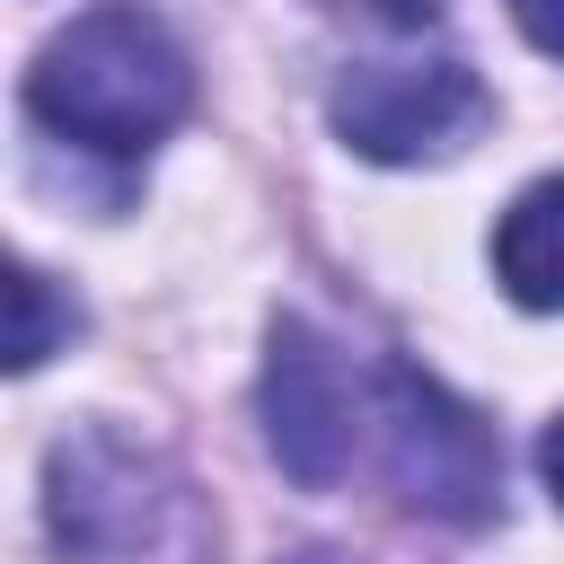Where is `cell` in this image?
Masks as SVG:
<instances>
[{
  "mask_svg": "<svg viewBox=\"0 0 564 564\" xmlns=\"http://www.w3.org/2000/svg\"><path fill=\"white\" fill-rule=\"evenodd\" d=\"M511 18H520V35H529L538 53L564 62V0H511Z\"/></svg>",
  "mask_w": 564,
  "mask_h": 564,
  "instance_id": "52a82bcc",
  "label": "cell"
},
{
  "mask_svg": "<svg viewBox=\"0 0 564 564\" xmlns=\"http://www.w3.org/2000/svg\"><path fill=\"white\" fill-rule=\"evenodd\" d=\"M53 335H70V308H53V282L35 264H18V335H9V361L35 370L53 352Z\"/></svg>",
  "mask_w": 564,
  "mask_h": 564,
  "instance_id": "8992f818",
  "label": "cell"
},
{
  "mask_svg": "<svg viewBox=\"0 0 564 564\" xmlns=\"http://www.w3.org/2000/svg\"><path fill=\"white\" fill-rule=\"evenodd\" d=\"M282 564H352V555H335V546H300V555H282Z\"/></svg>",
  "mask_w": 564,
  "mask_h": 564,
  "instance_id": "30bf717a",
  "label": "cell"
},
{
  "mask_svg": "<svg viewBox=\"0 0 564 564\" xmlns=\"http://www.w3.org/2000/svg\"><path fill=\"white\" fill-rule=\"evenodd\" d=\"M264 441H273L282 476H300V485H335L352 467L361 379L308 317H273V335H264Z\"/></svg>",
  "mask_w": 564,
  "mask_h": 564,
  "instance_id": "277c9868",
  "label": "cell"
},
{
  "mask_svg": "<svg viewBox=\"0 0 564 564\" xmlns=\"http://www.w3.org/2000/svg\"><path fill=\"white\" fill-rule=\"evenodd\" d=\"M494 273L520 308H564V176H538L502 229H494Z\"/></svg>",
  "mask_w": 564,
  "mask_h": 564,
  "instance_id": "5b68a950",
  "label": "cell"
},
{
  "mask_svg": "<svg viewBox=\"0 0 564 564\" xmlns=\"http://www.w3.org/2000/svg\"><path fill=\"white\" fill-rule=\"evenodd\" d=\"M538 467H546V494L564 502V414L546 423V441H538Z\"/></svg>",
  "mask_w": 564,
  "mask_h": 564,
  "instance_id": "9c48e42d",
  "label": "cell"
},
{
  "mask_svg": "<svg viewBox=\"0 0 564 564\" xmlns=\"http://www.w3.org/2000/svg\"><path fill=\"white\" fill-rule=\"evenodd\" d=\"M326 9H361L379 26H432L441 18V0H326Z\"/></svg>",
  "mask_w": 564,
  "mask_h": 564,
  "instance_id": "ba28073f",
  "label": "cell"
},
{
  "mask_svg": "<svg viewBox=\"0 0 564 564\" xmlns=\"http://www.w3.org/2000/svg\"><path fill=\"white\" fill-rule=\"evenodd\" d=\"M379 441H388V485L405 511L476 529L502 502V449L476 423V405H458L432 370L388 361L379 370Z\"/></svg>",
  "mask_w": 564,
  "mask_h": 564,
  "instance_id": "7a4b0ae2",
  "label": "cell"
},
{
  "mask_svg": "<svg viewBox=\"0 0 564 564\" xmlns=\"http://www.w3.org/2000/svg\"><path fill=\"white\" fill-rule=\"evenodd\" d=\"M326 115H335V132H344L361 159L405 167V159H449V150L494 115V97H485V79H476L467 62L414 53V62H352V70L335 79Z\"/></svg>",
  "mask_w": 564,
  "mask_h": 564,
  "instance_id": "3957f363",
  "label": "cell"
},
{
  "mask_svg": "<svg viewBox=\"0 0 564 564\" xmlns=\"http://www.w3.org/2000/svg\"><path fill=\"white\" fill-rule=\"evenodd\" d=\"M26 106L35 123H53L62 141H88L106 159H141L150 141H167L194 106V62L185 44L132 9V0H106L88 18H70L35 70H26Z\"/></svg>",
  "mask_w": 564,
  "mask_h": 564,
  "instance_id": "6da1fadb",
  "label": "cell"
}]
</instances>
